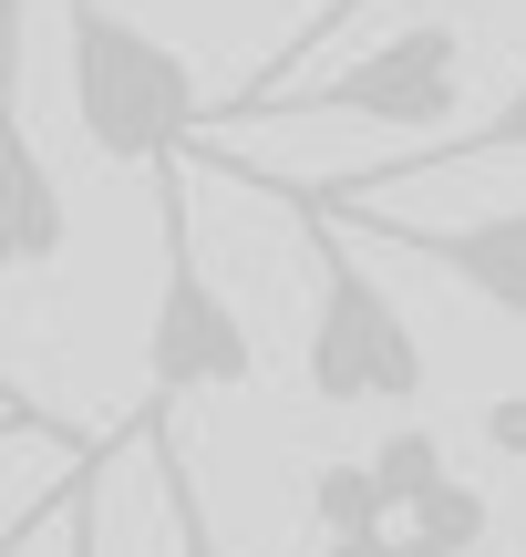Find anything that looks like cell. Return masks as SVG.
<instances>
[{"label":"cell","instance_id":"1","mask_svg":"<svg viewBox=\"0 0 526 557\" xmlns=\"http://www.w3.org/2000/svg\"><path fill=\"white\" fill-rule=\"evenodd\" d=\"M206 165L238 176V186H259V197H279L289 238L310 248V278H321V289H310V361H300L310 403H330V413H351V403H424V382H434L424 341H413L403 299L372 278V259L351 248V227L321 207V186L259 176V165H238V156H206Z\"/></svg>","mask_w":526,"mask_h":557},{"label":"cell","instance_id":"2","mask_svg":"<svg viewBox=\"0 0 526 557\" xmlns=\"http://www.w3.org/2000/svg\"><path fill=\"white\" fill-rule=\"evenodd\" d=\"M62 73H73V124L103 165H145L155 176L217 114L197 94V73H186V52H165L114 0H62Z\"/></svg>","mask_w":526,"mask_h":557},{"label":"cell","instance_id":"3","mask_svg":"<svg viewBox=\"0 0 526 557\" xmlns=\"http://www.w3.org/2000/svg\"><path fill=\"white\" fill-rule=\"evenodd\" d=\"M155 320H145V403H197V393H248L259 382V341H248L238 299L206 278L197 248V197H186V165H155Z\"/></svg>","mask_w":526,"mask_h":557},{"label":"cell","instance_id":"4","mask_svg":"<svg viewBox=\"0 0 526 557\" xmlns=\"http://www.w3.org/2000/svg\"><path fill=\"white\" fill-rule=\"evenodd\" d=\"M454 94H465V32H454V21H413V32L372 41L362 62H341L330 83H289V94H259V103H217L206 124L362 114V124H392V135H444V124H454Z\"/></svg>","mask_w":526,"mask_h":557},{"label":"cell","instance_id":"5","mask_svg":"<svg viewBox=\"0 0 526 557\" xmlns=\"http://www.w3.org/2000/svg\"><path fill=\"white\" fill-rule=\"evenodd\" d=\"M21 73H32V0H0V278L62 269V176L21 114Z\"/></svg>","mask_w":526,"mask_h":557},{"label":"cell","instance_id":"6","mask_svg":"<svg viewBox=\"0 0 526 557\" xmlns=\"http://www.w3.org/2000/svg\"><path fill=\"white\" fill-rule=\"evenodd\" d=\"M330 218L351 227V238H383L403 248V259L444 269L465 299H486L506 331H526V207H486V218L465 227H434V218H383V207H330Z\"/></svg>","mask_w":526,"mask_h":557},{"label":"cell","instance_id":"7","mask_svg":"<svg viewBox=\"0 0 526 557\" xmlns=\"http://www.w3.org/2000/svg\"><path fill=\"white\" fill-rule=\"evenodd\" d=\"M496 156H526V62H516L506 103H496L486 124H444V135H424L413 156H383V165H351V176H321V207H372L383 186H403V176H454V165H496Z\"/></svg>","mask_w":526,"mask_h":557},{"label":"cell","instance_id":"8","mask_svg":"<svg viewBox=\"0 0 526 557\" xmlns=\"http://www.w3.org/2000/svg\"><path fill=\"white\" fill-rule=\"evenodd\" d=\"M135 444L155 455V485H165V527H176V557H238L217 537V517H206V496H197V465H186V444L165 434V403H145L135 413Z\"/></svg>","mask_w":526,"mask_h":557},{"label":"cell","instance_id":"9","mask_svg":"<svg viewBox=\"0 0 526 557\" xmlns=\"http://www.w3.org/2000/svg\"><path fill=\"white\" fill-rule=\"evenodd\" d=\"M310 527H321V537H392V506H383V485H372L362 455H330L321 475H310Z\"/></svg>","mask_w":526,"mask_h":557},{"label":"cell","instance_id":"10","mask_svg":"<svg viewBox=\"0 0 526 557\" xmlns=\"http://www.w3.org/2000/svg\"><path fill=\"white\" fill-rule=\"evenodd\" d=\"M362 465H372V485H383V506H392V517H413V506H424L434 485L454 475V465H444V444H434L424 423H392V434L372 444Z\"/></svg>","mask_w":526,"mask_h":557},{"label":"cell","instance_id":"11","mask_svg":"<svg viewBox=\"0 0 526 557\" xmlns=\"http://www.w3.org/2000/svg\"><path fill=\"white\" fill-rule=\"evenodd\" d=\"M124 444H135V423H124V434H103L93 455L62 475V557H103V475L124 465Z\"/></svg>","mask_w":526,"mask_h":557},{"label":"cell","instance_id":"12","mask_svg":"<svg viewBox=\"0 0 526 557\" xmlns=\"http://www.w3.org/2000/svg\"><path fill=\"white\" fill-rule=\"evenodd\" d=\"M486 527H496V506H486V485H465V475H444L424 506H413V527L403 537H424V547H444V557H475L486 547Z\"/></svg>","mask_w":526,"mask_h":557},{"label":"cell","instance_id":"13","mask_svg":"<svg viewBox=\"0 0 526 557\" xmlns=\"http://www.w3.org/2000/svg\"><path fill=\"white\" fill-rule=\"evenodd\" d=\"M362 11H383V0H321V11H310V32H289L279 52L259 62V83H238V94H227V103H259V94H289V73H310V52H321V41H341V32H351V21H362Z\"/></svg>","mask_w":526,"mask_h":557},{"label":"cell","instance_id":"14","mask_svg":"<svg viewBox=\"0 0 526 557\" xmlns=\"http://www.w3.org/2000/svg\"><path fill=\"white\" fill-rule=\"evenodd\" d=\"M32 434H41V444H62V455H93V444H83L73 423L52 413V403H21V413H0V444H32Z\"/></svg>","mask_w":526,"mask_h":557},{"label":"cell","instance_id":"15","mask_svg":"<svg viewBox=\"0 0 526 557\" xmlns=\"http://www.w3.org/2000/svg\"><path fill=\"white\" fill-rule=\"evenodd\" d=\"M41 527H62V496H41L32 517H11V527H0V557H32V547H41Z\"/></svg>","mask_w":526,"mask_h":557},{"label":"cell","instance_id":"16","mask_svg":"<svg viewBox=\"0 0 526 557\" xmlns=\"http://www.w3.org/2000/svg\"><path fill=\"white\" fill-rule=\"evenodd\" d=\"M486 434H496V455H526V393H496Z\"/></svg>","mask_w":526,"mask_h":557},{"label":"cell","instance_id":"17","mask_svg":"<svg viewBox=\"0 0 526 557\" xmlns=\"http://www.w3.org/2000/svg\"><path fill=\"white\" fill-rule=\"evenodd\" d=\"M321 557H392V537H321Z\"/></svg>","mask_w":526,"mask_h":557},{"label":"cell","instance_id":"18","mask_svg":"<svg viewBox=\"0 0 526 557\" xmlns=\"http://www.w3.org/2000/svg\"><path fill=\"white\" fill-rule=\"evenodd\" d=\"M21 403H32V393H21V382H11V372H0V413H21Z\"/></svg>","mask_w":526,"mask_h":557},{"label":"cell","instance_id":"19","mask_svg":"<svg viewBox=\"0 0 526 557\" xmlns=\"http://www.w3.org/2000/svg\"><path fill=\"white\" fill-rule=\"evenodd\" d=\"M392 557H444V547H424V537H392Z\"/></svg>","mask_w":526,"mask_h":557}]
</instances>
